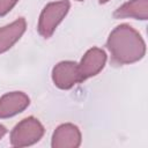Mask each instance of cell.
I'll return each instance as SVG.
<instances>
[{"label":"cell","mask_w":148,"mask_h":148,"mask_svg":"<svg viewBox=\"0 0 148 148\" xmlns=\"http://www.w3.org/2000/svg\"><path fill=\"white\" fill-rule=\"evenodd\" d=\"M106 46L117 64L139 61L146 52V44L140 34L127 24H120L109 35Z\"/></svg>","instance_id":"1"},{"label":"cell","mask_w":148,"mask_h":148,"mask_svg":"<svg viewBox=\"0 0 148 148\" xmlns=\"http://www.w3.org/2000/svg\"><path fill=\"white\" fill-rule=\"evenodd\" d=\"M44 134V127L34 117L24 118L10 133V143L14 147H27L38 142Z\"/></svg>","instance_id":"2"},{"label":"cell","mask_w":148,"mask_h":148,"mask_svg":"<svg viewBox=\"0 0 148 148\" xmlns=\"http://www.w3.org/2000/svg\"><path fill=\"white\" fill-rule=\"evenodd\" d=\"M69 9V1L61 0L56 2H50L46 5L39 16L38 21V32L44 37L49 38L52 36L58 24L62 21Z\"/></svg>","instance_id":"3"},{"label":"cell","mask_w":148,"mask_h":148,"mask_svg":"<svg viewBox=\"0 0 148 148\" xmlns=\"http://www.w3.org/2000/svg\"><path fill=\"white\" fill-rule=\"evenodd\" d=\"M105 62L106 54L102 49L92 47L89 51H87L83 58L81 59L80 64H77L81 82L98 74L105 66Z\"/></svg>","instance_id":"4"},{"label":"cell","mask_w":148,"mask_h":148,"mask_svg":"<svg viewBox=\"0 0 148 148\" xmlns=\"http://www.w3.org/2000/svg\"><path fill=\"white\" fill-rule=\"evenodd\" d=\"M52 80L60 89H69L81 82L77 64L73 61H61L52 71Z\"/></svg>","instance_id":"5"},{"label":"cell","mask_w":148,"mask_h":148,"mask_svg":"<svg viewBox=\"0 0 148 148\" xmlns=\"http://www.w3.org/2000/svg\"><path fill=\"white\" fill-rule=\"evenodd\" d=\"M81 143L80 130L73 124L60 125L52 135L53 148H76Z\"/></svg>","instance_id":"6"},{"label":"cell","mask_w":148,"mask_h":148,"mask_svg":"<svg viewBox=\"0 0 148 148\" xmlns=\"http://www.w3.org/2000/svg\"><path fill=\"white\" fill-rule=\"evenodd\" d=\"M30 103L29 97L22 91H12L0 98V118H8L22 112Z\"/></svg>","instance_id":"7"},{"label":"cell","mask_w":148,"mask_h":148,"mask_svg":"<svg viewBox=\"0 0 148 148\" xmlns=\"http://www.w3.org/2000/svg\"><path fill=\"white\" fill-rule=\"evenodd\" d=\"M25 20L23 17L0 28V53L9 50L25 31Z\"/></svg>","instance_id":"8"},{"label":"cell","mask_w":148,"mask_h":148,"mask_svg":"<svg viewBox=\"0 0 148 148\" xmlns=\"http://www.w3.org/2000/svg\"><path fill=\"white\" fill-rule=\"evenodd\" d=\"M116 18L133 17L138 20H147L148 16V0H131L121 5L114 13Z\"/></svg>","instance_id":"9"},{"label":"cell","mask_w":148,"mask_h":148,"mask_svg":"<svg viewBox=\"0 0 148 148\" xmlns=\"http://www.w3.org/2000/svg\"><path fill=\"white\" fill-rule=\"evenodd\" d=\"M18 0H0V16L6 15Z\"/></svg>","instance_id":"10"},{"label":"cell","mask_w":148,"mask_h":148,"mask_svg":"<svg viewBox=\"0 0 148 148\" xmlns=\"http://www.w3.org/2000/svg\"><path fill=\"white\" fill-rule=\"evenodd\" d=\"M5 134H6V128H5L2 125H0V140H1V138H2Z\"/></svg>","instance_id":"11"},{"label":"cell","mask_w":148,"mask_h":148,"mask_svg":"<svg viewBox=\"0 0 148 148\" xmlns=\"http://www.w3.org/2000/svg\"><path fill=\"white\" fill-rule=\"evenodd\" d=\"M98 1H99L101 3H105V2H108L109 0H98Z\"/></svg>","instance_id":"12"},{"label":"cell","mask_w":148,"mask_h":148,"mask_svg":"<svg viewBox=\"0 0 148 148\" xmlns=\"http://www.w3.org/2000/svg\"><path fill=\"white\" fill-rule=\"evenodd\" d=\"M77 1H82V0H77Z\"/></svg>","instance_id":"13"}]
</instances>
